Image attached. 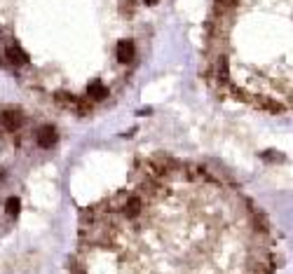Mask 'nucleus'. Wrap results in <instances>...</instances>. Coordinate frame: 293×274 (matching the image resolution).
<instances>
[{"instance_id":"7ed1b4c3","label":"nucleus","mask_w":293,"mask_h":274,"mask_svg":"<svg viewBox=\"0 0 293 274\" xmlns=\"http://www.w3.org/2000/svg\"><path fill=\"white\" fill-rule=\"evenodd\" d=\"M141 211H143V202H141L139 197H129L122 206V213L127 218H139Z\"/></svg>"},{"instance_id":"39448f33","label":"nucleus","mask_w":293,"mask_h":274,"mask_svg":"<svg viewBox=\"0 0 293 274\" xmlns=\"http://www.w3.org/2000/svg\"><path fill=\"white\" fill-rule=\"evenodd\" d=\"M7 59L14 63V66H26L28 63V54L23 52L21 47H7Z\"/></svg>"},{"instance_id":"9d476101","label":"nucleus","mask_w":293,"mask_h":274,"mask_svg":"<svg viewBox=\"0 0 293 274\" xmlns=\"http://www.w3.org/2000/svg\"><path fill=\"white\" fill-rule=\"evenodd\" d=\"M5 176H7V174H5V169L0 167V181H2V178H5Z\"/></svg>"},{"instance_id":"9b49d317","label":"nucleus","mask_w":293,"mask_h":274,"mask_svg":"<svg viewBox=\"0 0 293 274\" xmlns=\"http://www.w3.org/2000/svg\"><path fill=\"white\" fill-rule=\"evenodd\" d=\"M146 5H155V2H160V0H143Z\"/></svg>"},{"instance_id":"0eeeda50","label":"nucleus","mask_w":293,"mask_h":274,"mask_svg":"<svg viewBox=\"0 0 293 274\" xmlns=\"http://www.w3.org/2000/svg\"><path fill=\"white\" fill-rule=\"evenodd\" d=\"M19 211H21V202H19L16 197H9L7 202H5V213H7L9 218H16Z\"/></svg>"},{"instance_id":"20e7f679","label":"nucleus","mask_w":293,"mask_h":274,"mask_svg":"<svg viewBox=\"0 0 293 274\" xmlns=\"http://www.w3.org/2000/svg\"><path fill=\"white\" fill-rule=\"evenodd\" d=\"M38 143H40V148H52V145L56 143V131L52 129V127H40Z\"/></svg>"},{"instance_id":"1a4fd4ad","label":"nucleus","mask_w":293,"mask_h":274,"mask_svg":"<svg viewBox=\"0 0 293 274\" xmlns=\"http://www.w3.org/2000/svg\"><path fill=\"white\" fill-rule=\"evenodd\" d=\"M263 160H284V155L277 150H268V152H263Z\"/></svg>"},{"instance_id":"f03ea898","label":"nucleus","mask_w":293,"mask_h":274,"mask_svg":"<svg viewBox=\"0 0 293 274\" xmlns=\"http://www.w3.org/2000/svg\"><path fill=\"white\" fill-rule=\"evenodd\" d=\"M134 59V42L131 40H120L117 42V61L120 63H129Z\"/></svg>"},{"instance_id":"423d86ee","label":"nucleus","mask_w":293,"mask_h":274,"mask_svg":"<svg viewBox=\"0 0 293 274\" xmlns=\"http://www.w3.org/2000/svg\"><path fill=\"white\" fill-rule=\"evenodd\" d=\"M87 94H89V99H94V101H103L108 96V87H103L101 82H92L87 87Z\"/></svg>"},{"instance_id":"f8f14e48","label":"nucleus","mask_w":293,"mask_h":274,"mask_svg":"<svg viewBox=\"0 0 293 274\" xmlns=\"http://www.w3.org/2000/svg\"><path fill=\"white\" fill-rule=\"evenodd\" d=\"M73 274H85V272H82V270H75V272H73Z\"/></svg>"},{"instance_id":"f257e3e1","label":"nucleus","mask_w":293,"mask_h":274,"mask_svg":"<svg viewBox=\"0 0 293 274\" xmlns=\"http://www.w3.org/2000/svg\"><path fill=\"white\" fill-rule=\"evenodd\" d=\"M0 124H2L5 129L14 131L23 124V115L19 113V110H2V113H0Z\"/></svg>"},{"instance_id":"6e6552de","label":"nucleus","mask_w":293,"mask_h":274,"mask_svg":"<svg viewBox=\"0 0 293 274\" xmlns=\"http://www.w3.org/2000/svg\"><path fill=\"white\" fill-rule=\"evenodd\" d=\"M56 101H59V103H66V106H73V103H75V96H70L68 91H59V94H56Z\"/></svg>"}]
</instances>
